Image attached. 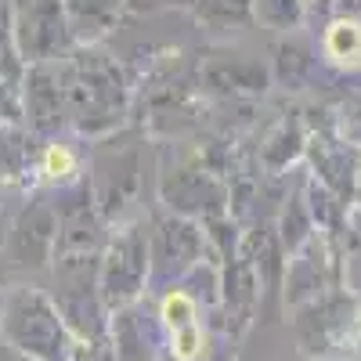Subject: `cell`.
<instances>
[{
	"instance_id": "obj_1",
	"label": "cell",
	"mask_w": 361,
	"mask_h": 361,
	"mask_svg": "<svg viewBox=\"0 0 361 361\" xmlns=\"http://www.w3.org/2000/svg\"><path fill=\"white\" fill-rule=\"evenodd\" d=\"M163 318H166V325L173 329V333H180V329L195 325V322H192V318H195V304H192L185 293H170V296L163 300Z\"/></svg>"
},
{
	"instance_id": "obj_2",
	"label": "cell",
	"mask_w": 361,
	"mask_h": 361,
	"mask_svg": "<svg viewBox=\"0 0 361 361\" xmlns=\"http://www.w3.org/2000/svg\"><path fill=\"white\" fill-rule=\"evenodd\" d=\"M73 170V156L66 152V148H51V152H47V173H69Z\"/></svg>"
}]
</instances>
